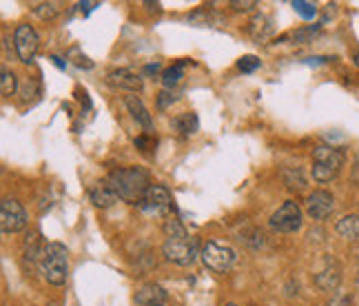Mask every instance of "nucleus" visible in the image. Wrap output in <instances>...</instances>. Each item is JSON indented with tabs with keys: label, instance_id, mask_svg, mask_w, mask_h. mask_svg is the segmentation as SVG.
Listing matches in <instances>:
<instances>
[{
	"label": "nucleus",
	"instance_id": "nucleus-1",
	"mask_svg": "<svg viewBox=\"0 0 359 306\" xmlns=\"http://www.w3.org/2000/svg\"><path fill=\"white\" fill-rule=\"evenodd\" d=\"M104 182L111 187V191L118 196V200H124L129 204H140L144 193L151 187L149 173L140 166H122V169H114L107 175Z\"/></svg>",
	"mask_w": 359,
	"mask_h": 306
},
{
	"label": "nucleus",
	"instance_id": "nucleus-2",
	"mask_svg": "<svg viewBox=\"0 0 359 306\" xmlns=\"http://www.w3.org/2000/svg\"><path fill=\"white\" fill-rule=\"evenodd\" d=\"M40 271L43 277L53 284V286H62L67 282V273H69V255H67V246L60 242H49L40 258Z\"/></svg>",
	"mask_w": 359,
	"mask_h": 306
},
{
	"label": "nucleus",
	"instance_id": "nucleus-3",
	"mask_svg": "<svg viewBox=\"0 0 359 306\" xmlns=\"http://www.w3.org/2000/svg\"><path fill=\"white\" fill-rule=\"evenodd\" d=\"M344 162V153L335 147H328V145H320L313 149V178L317 182H330L335 180L341 171Z\"/></svg>",
	"mask_w": 359,
	"mask_h": 306
},
{
	"label": "nucleus",
	"instance_id": "nucleus-4",
	"mask_svg": "<svg viewBox=\"0 0 359 306\" xmlns=\"http://www.w3.org/2000/svg\"><path fill=\"white\" fill-rule=\"evenodd\" d=\"M200 260L209 271L213 273H229L233 269V264L238 260L236 248L229 242H219V240H209L200 251Z\"/></svg>",
	"mask_w": 359,
	"mask_h": 306
},
{
	"label": "nucleus",
	"instance_id": "nucleus-5",
	"mask_svg": "<svg viewBox=\"0 0 359 306\" xmlns=\"http://www.w3.org/2000/svg\"><path fill=\"white\" fill-rule=\"evenodd\" d=\"M162 255L177 267H191L198 258V242L191 235H180V238H167L162 244Z\"/></svg>",
	"mask_w": 359,
	"mask_h": 306
},
{
	"label": "nucleus",
	"instance_id": "nucleus-6",
	"mask_svg": "<svg viewBox=\"0 0 359 306\" xmlns=\"http://www.w3.org/2000/svg\"><path fill=\"white\" fill-rule=\"evenodd\" d=\"M27 225H29V215L16 198H5L0 202V229L5 235L20 233L27 229Z\"/></svg>",
	"mask_w": 359,
	"mask_h": 306
},
{
	"label": "nucleus",
	"instance_id": "nucleus-7",
	"mask_svg": "<svg viewBox=\"0 0 359 306\" xmlns=\"http://www.w3.org/2000/svg\"><path fill=\"white\" fill-rule=\"evenodd\" d=\"M304 213L302 206L295 200H286L278 211H275L269 220V227L278 233H295L302 229Z\"/></svg>",
	"mask_w": 359,
	"mask_h": 306
},
{
	"label": "nucleus",
	"instance_id": "nucleus-8",
	"mask_svg": "<svg viewBox=\"0 0 359 306\" xmlns=\"http://www.w3.org/2000/svg\"><path fill=\"white\" fill-rule=\"evenodd\" d=\"M38 45H40V38L36 34V29L32 25H18L16 32H13V49H16L18 60L29 65L36 53H38Z\"/></svg>",
	"mask_w": 359,
	"mask_h": 306
},
{
	"label": "nucleus",
	"instance_id": "nucleus-9",
	"mask_svg": "<svg viewBox=\"0 0 359 306\" xmlns=\"http://www.w3.org/2000/svg\"><path fill=\"white\" fill-rule=\"evenodd\" d=\"M137 208H142L147 213H167L171 208H175L173 204V196L169 193V189L164 185H151L149 191L144 193V198L137 204Z\"/></svg>",
	"mask_w": 359,
	"mask_h": 306
},
{
	"label": "nucleus",
	"instance_id": "nucleus-10",
	"mask_svg": "<svg viewBox=\"0 0 359 306\" xmlns=\"http://www.w3.org/2000/svg\"><path fill=\"white\" fill-rule=\"evenodd\" d=\"M335 211V198L328 191H313L306 198V215L315 222L326 220Z\"/></svg>",
	"mask_w": 359,
	"mask_h": 306
},
{
	"label": "nucleus",
	"instance_id": "nucleus-11",
	"mask_svg": "<svg viewBox=\"0 0 359 306\" xmlns=\"http://www.w3.org/2000/svg\"><path fill=\"white\" fill-rule=\"evenodd\" d=\"M341 282V267L335 258H326L322 271L315 275V284L320 286L322 291H335Z\"/></svg>",
	"mask_w": 359,
	"mask_h": 306
},
{
	"label": "nucleus",
	"instance_id": "nucleus-12",
	"mask_svg": "<svg viewBox=\"0 0 359 306\" xmlns=\"http://www.w3.org/2000/svg\"><path fill=\"white\" fill-rule=\"evenodd\" d=\"M109 82H111L114 87L124 89V91H131V93L142 91V87H144L142 76L131 72V69H114V72L109 74Z\"/></svg>",
	"mask_w": 359,
	"mask_h": 306
},
{
	"label": "nucleus",
	"instance_id": "nucleus-13",
	"mask_svg": "<svg viewBox=\"0 0 359 306\" xmlns=\"http://www.w3.org/2000/svg\"><path fill=\"white\" fill-rule=\"evenodd\" d=\"M124 105H127L131 118H133L137 124H140V127H142L147 133L154 131V116L149 114V109L144 107V102H142L140 98H137L135 93L127 95V98H124Z\"/></svg>",
	"mask_w": 359,
	"mask_h": 306
},
{
	"label": "nucleus",
	"instance_id": "nucleus-14",
	"mask_svg": "<svg viewBox=\"0 0 359 306\" xmlns=\"http://www.w3.org/2000/svg\"><path fill=\"white\" fill-rule=\"evenodd\" d=\"M248 34H251V38L257 40V43L269 40V36L273 34L271 18L264 16V13H255V16L251 18V22H248Z\"/></svg>",
	"mask_w": 359,
	"mask_h": 306
},
{
	"label": "nucleus",
	"instance_id": "nucleus-15",
	"mask_svg": "<svg viewBox=\"0 0 359 306\" xmlns=\"http://www.w3.org/2000/svg\"><path fill=\"white\" fill-rule=\"evenodd\" d=\"M335 231L344 240L359 244V215H344L335 225Z\"/></svg>",
	"mask_w": 359,
	"mask_h": 306
},
{
	"label": "nucleus",
	"instance_id": "nucleus-16",
	"mask_svg": "<svg viewBox=\"0 0 359 306\" xmlns=\"http://www.w3.org/2000/svg\"><path fill=\"white\" fill-rule=\"evenodd\" d=\"M89 198L98 208H107V206H111L118 200V196L111 191V187H109L107 182H98L95 187H91L89 189Z\"/></svg>",
	"mask_w": 359,
	"mask_h": 306
},
{
	"label": "nucleus",
	"instance_id": "nucleus-17",
	"mask_svg": "<svg viewBox=\"0 0 359 306\" xmlns=\"http://www.w3.org/2000/svg\"><path fill=\"white\" fill-rule=\"evenodd\" d=\"M167 300V291L158 284H147L140 288V293L135 295V302L142 304V306H149V304H162Z\"/></svg>",
	"mask_w": 359,
	"mask_h": 306
},
{
	"label": "nucleus",
	"instance_id": "nucleus-18",
	"mask_svg": "<svg viewBox=\"0 0 359 306\" xmlns=\"http://www.w3.org/2000/svg\"><path fill=\"white\" fill-rule=\"evenodd\" d=\"M282 180L288 189H295V191L306 189V175H304L299 166H286V169H282Z\"/></svg>",
	"mask_w": 359,
	"mask_h": 306
},
{
	"label": "nucleus",
	"instance_id": "nucleus-19",
	"mask_svg": "<svg viewBox=\"0 0 359 306\" xmlns=\"http://www.w3.org/2000/svg\"><path fill=\"white\" fill-rule=\"evenodd\" d=\"M184 65L187 62H175L169 69H164V72H162V85H164V89L173 91V87L184 78Z\"/></svg>",
	"mask_w": 359,
	"mask_h": 306
},
{
	"label": "nucleus",
	"instance_id": "nucleus-20",
	"mask_svg": "<svg viewBox=\"0 0 359 306\" xmlns=\"http://www.w3.org/2000/svg\"><path fill=\"white\" fill-rule=\"evenodd\" d=\"M173 127L182 133V135H193L198 129H200V122H198V116L196 114H182L180 118L173 120Z\"/></svg>",
	"mask_w": 359,
	"mask_h": 306
},
{
	"label": "nucleus",
	"instance_id": "nucleus-21",
	"mask_svg": "<svg viewBox=\"0 0 359 306\" xmlns=\"http://www.w3.org/2000/svg\"><path fill=\"white\" fill-rule=\"evenodd\" d=\"M0 91H3L5 98H9V95H13L18 91V80H16V74L11 72V69L3 67V72H0Z\"/></svg>",
	"mask_w": 359,
	"mask_h": 306
},
{
	"label": "nucleus",
	"instance_id": "nucleus-22",
	"mask_svg": "<svg viewBox=\"0 0 359 306\" xmlns=\"http://www.w3.org/2000/svg\"><path fill=\"white\" fill-rule=\"evenodd\" d=\"M34 13L40 20H53L60 13V5L58 3H38V5H34Z\"/></svg>",
	"mask_w": 359,
	"mask_h": 306
},
{
	"label": "nucleus",
	"instance_id": "nucleus-23",
	"mask_svg": "<svg viewBox=\"0 0 359 306\" xmlns=\"http://www.w3.org/2000/svg\"><path fill=\"white\" fill-rule=\"evenodd\" d=\"M164 233H167V238H180V235H189V231L182 227V222L177 218H167L164 222Z\"/></svg>",
	"mask_w": 359,
	"mask_h": 306
},
{
	"label": "nucleus",
	"instance_id": "nucleus-24",
	"mask_svg": "<svg viewBox=\"0 0 359 306\" xmlns=\"http://www.w3.org/2000/svg\"><path fill=\"white\" fill-rule=\"evenodd\" d=\"M293 9L299 13L302 18H306V20H313L317 16V7L313 3H306V0H295Z\"/></svg>",
	"mask_w": 359,
	"mask_h": 306
},
{
	"label": "nucleus",
	"instance_id": "nucleus-25",
	"mask_svg": "<svg viewBox=\"0 0 359 306\" xmlns=\"http://www.w3.org/2000/svg\"><path fill=\"white\" fill-rule=\"evenodd\" d=\"M259 58L257 55H242V58L238 60V69L242 74H253L255 69H259Z\"/></svg>",
	"mask_w": 359,
	"mask_h": 306
},
{
	"label": "nucleus",
	"instance_id": "nucleus-26",
	"mask_svg": "<svg viewBox=\"0 0 359 306\" xmlns=\"http://www.w3.org/2000/svg\"><path fill=\"white\" fill-rule=\"evenodd\" d=\"M315 34H320V25H311V27H302V29H297L295 34H293V38L297 40L299 45H304V43H309V40L315 36Z\"/></svg>",
	"mask_w": 359,
	"mask_h": 306
},
{
	"label": "nucleus",
	"instance_id": "nucleus-27",
	"mask_svg": "<svg viewBox=\"0 0 359 306\" xmlns=\"http://www.w3.org/2000/svg\"><path fill=\"white\" fill-rule=\"evenodd\" d=\"M175 100H177V93L171 91V89H164V91L158 95V109H169Z\"/></svg>",
	"mask_w": 359,
	"mask_h": 306
},
{
	"label": "nucleus",
	"instance_id": "nucleus-28",
	"mask_svg": "<svg viewBox=\"0 0 359 306\" xmlns=\"http://www.w3.org/2000/svg\"><path fill=\"white\" fill-rule=\"evenodd\" d=\"M229 7L233 11H251L253 7H257V3L255 0H231Z\"/></svg>",
	"mask_w": 359,
	"mask_h": 306
},
{
	"label": "nucleus",
	"instance_id": "nucleus-29",
	"mask_svg": "<svg viewBox=\"0 0 359 306\" xmlns=\"http://www.w3.org/2000/svg\"><path fill=\"white\" fill-rule=\"evenodd\" d=\"M328 306H353V300H351L348 295L339 293V295H335L333 300L328 302Z\"/></svg>",
	"mask_w": 359,
	"mask_h": 306
},
{
	"label": "nucleus",
	"instance_id": "nucleus-30",
	"mask_svg": "<svg viewBox=\"0 0 359 306\" xmlns=\"http://www.w3.org/2000/svg\"><path fill=\"white\" fill-rule=\"evenodd\" d=\"M76 7H78L82 13H91L95 7H100V3H91V0H87V3H78Z\"/></svg>",
	"mask_w": 359,
	"mask_h": 306
},
{
	"label": "nucleus",
	"instance_id": "nucleus-31",
	"mask_svg": "<svg viewBox=\"0 0 359 306\" xmlns=\"http://www.w3.org/2000/svg\"><path fill=\"white\" fill-rule=\"evenodd\" d=\"M135 147H140V151H149L151 140H149L147 135H140V138H135Z\"/></svg>",
	"mask_w": 359,
	"mask_h": 306
},
{
	"label": "nucleus",
	"instance_id": "nucleus-32",
	"mask_svg": "<svg viewBox=\"0 0 359 306\" xmlns=\"http://www.w3.org/2000/svg\"><path fill=\"white\" fill-rule=\"evenodd\" d=\"M158 72H160V62H154V65L144 67V74H158Z\"/></svg>",
	"mask_w": 359,
	"mask_h": 306
},
{
	"label": "nucleus",
	"instance_id": "nucleus-33",
	"mask_svg": "<svg viewBox=\"0 0 359 306\" xmlns=\"http://www.w3.org/2000/svg\"><path fill=\"white\" fill-rule=\"evenodd\" d=\"M51 60H53V65H56V67H60V69H65V67H67V62H62V60L58 58V55H53Z\"/></svg>",
	"mask_w": 359,
	"mask_h": 306
},
{
	"label": "nucleus",
	"instance_id": "nucleus-34",
	"mask_svg": "<svg viewBox=\"0 0 359 306\" xmlns=\"http://www.w3.org/2000/svg\"><path fill=\"white\" fill-rule=\"evenodd\" d=\"M222 306H238V304H231V302H229V304H222Z\"/></svg>",
	"mask_w": 359,
	"mask_h": 306
},
{
	"label": "nucleus",
	"instance_id": "nucleus-35",
	"mask_svg": "<svg viewBox=\"0 0 359 306\" xmlns=\"http://www.w3.org/2000/svg\"><path fill=\"white\" fill-rule=\"evenodd\" d=\"M149 306H162V304H149Z\"/></svg>",
	"mask_w": 359,
	"mask_h": 306
},
{
	"label": "nucleus",
	"instance_id": "nucleus-36",
	"mask_svg": "<svg viewBox=\"0 0 359 306\" xmlns=\"http://www.w3.org/2000/svg\"><path fill=\"white\" fill-rule=\"evenodd\" d=\"M357 65H359V53H357Z\"/></svg>",
	"mask_w": 359,
	"mask_h": 306
},
{
	"label": "nucleus",
	"instance_id": "nucleus-37",
	"mask_svg": "<svg viewBox=\"0 0 359 306\" xmlns=\"http://www.w3.org/2000/svg\"><path fill=\"white\" fill-rule=\"evenodd\" d=\"M357 286H359V275H357Z\"/></svg>",
	"mask_w": 359,
	"mask_h": 306
},
{
	"label": "nucleus",
	"instance_id": "nucleus-38",
	"mask_svg": "<svg viewBox=\"0 0 359 306\" xmlns=\"http://www.w3.org/2000/svg\"><path fill=\"white\" fill-rule=\"evenodd\" d=\"M49 306H56V304H49Z\"/></svg>",
	"mask_w": 359,
	"mask_h": 306
}]
</instances>
